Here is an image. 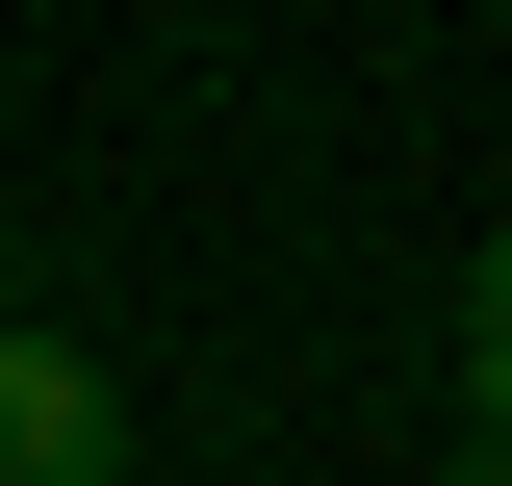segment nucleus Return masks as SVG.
<instances>
[{"mask_svg":"<svg viewBox=\"0 0 512 486\" xmlns=\"http://www.w3.org/2000/svg\"><path fill=\"white\" fill-rule=\"evenodd\" d=\"M0 486H154V410L77 333H26V307H0Z\"/></svg>","mask_w":512,"mask_h":486,"instance_id":"nucleus-1","label":"nucleus"},{"mask_svg":"<svg viewBox=\"0 0 512 486\" xmlns=\"http://www.w3.org/2000/svg\"><path fill=\"white\" fill-rule=\"evenodd\" d=\"M461 410H487V461H512V231L461 256Z\"/></svg>","mask_w":512,"mask_h":486,"instance_id":"nucleus-2","label":"nucleus"},{"mask_svg":"<svg viewBox=\"0 0 512 486\" xmlns=\"http://www.w3.org/2000/svg\"><path fill=\"white\" fill-rule=\"evenodd\" d=\"M436 486H512V461H487V435H461V461H436Z\"/></svg>","mask_w":512,"mask_h":486,"instance_id":"nucleus-3","label":"nucleus"}]
</instances>
